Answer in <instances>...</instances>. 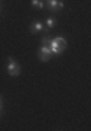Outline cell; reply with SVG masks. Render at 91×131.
<instances>
[{
  "label": "cell",
  "instance_id": "cell-1",
  "mask_svg": "<svg viewBox=\"0 0 91 131\" xmlns=\"http://www.w3.org/2000/svg\"><path fill=\"white\" fill-rule=\"evenodd\" d=\"M48 47L52 51V54L55 56H59L65 51L67 48V41H65L64 37H55V38H49V42H48Z\"/></svg>",
  "mask_w": 91,
  "mask_h": 131
},
{
  "label": "cell",
  "instance_id": "cell-2",
  "mask_svg": "<svg viewBox=\"0 0 91 131\" xmlns=\"http://www.w3.org/2000/svg\"><path fill=\"white\" fill-rule=\"evenodd\" d=\"M7 73L12 77H16L20 74V66L13 57H7Z\"/></svg>",
  "mask_w": 91,
  "mask_h": 131
},
{
  "label": "cell",
  "instance_id": "cell-3",
  "mask_svg": "<svg viewBox=\"0 0 91 131\" xmlns=\"http://www.w3.org/2000/svg\"><path fill=\"white\" fill-rule=\"evenodd\" d=\"M52 56H54V54H52V51L49 50V47L42 44L41 48H39V51H38V58H39L42 63H46V61L51 60V57Z\"/></svg>",
  "mask_w": 91,
  "mask_h": 131
},
{
  "label": "cell",
  "instance_id": "cell-4",
  "mask_svg": "<svg viewBox=\"0 0 91 131\" xmlns=\"http://www.w3.org/2000/svg\"><path fill=\"white\" fill-rule=\"evenodd\" d=\"M46 6H48V9L51 12H61V10L64 9V2L62 0H45Z\"/></svg>",
  "mask_w": 91,
  "mask_h": 131
},
{
  "label": "cell",
  "instance_id": "cell-5",
  "mask_svg": "<svg viewBox=\"0 0 91 131\" xmlns=\"http://www.w3.org/2000/svg\"><path fill=\"white\" fill-rule=\"evenodd\" d=\"M29 31L32 34H38V32H42L43 31V24H42L41 20H33L32 24H31V28Z\"/></svg>",
  "mask_w": 91,
  "mask_h": 131
},
{
  "label": "cell",
  "instance_id": "cell-6",
  "mask_svg": "<svg viewBox=\"0 0 91 131\" xmlns=\"http://www.w3.org/2000/svg\"><path fill=\"white\" fill-rule=\"evenodd\" d=\"M45 25H46V29L55 28V25H56V19L55 18H46L45 19Z\"/></svg>",
  "mask_w": 91,
  "mask_h": 131
},
{
  "label": "cell",
  "instance_id": "cell-7",
  "mask_svg": "<svg viewBox=\"0 0 91 131\" xmlns=\"http://www.w3.org/2000/svg\"><path fill=\"white\" fill-rule=\"evenodd\" d=\"M31 3H32L33 7H38V9H43L45 7V2L43 0H32Z\"/></svg>",
  "mask_w": 91,
  "mask_h": 131
},
{
  "label": "cell",
  "instance_id": "cell-8",
  "mask_svg": "<svg viewBox=\"0 0 91 131\" xmlns=\"http://www.w3.org/2000/svg\"><path fill=\"white\" fill-rule=\"evenodd\" d=\"M2 108H3V105H2V98H0V109H2Z\"/></svg>",
  "mask_w": 91,
  "mask_h": 131
},
{
  "label": "cell",
  "instance_id": "cell-9",
  "mask_svg": "<svg viewBox=\"0 0 91 131\" xmlns=\"http://www.w3.org/2000/svg\"><path fill=\"white\" fill-rule=\"evenodd\" d=\"M0 111H2V109H0Z\"/></svg>",
  "mask_w": 91,
  "mask_h": 131
}]
</instances>
